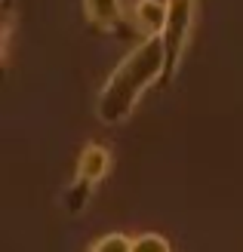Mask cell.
Returning <instances> with one entry per match:
<instances>
[{
	"mask_svg": "<svg viewBox=\"0 0 243 252\" xmlns=\"http://www.w3.org/2000/svg\"><path fill=\"white\" fill-rule=\"evenodd\" d=\"M163 65H166V49L160 34L145 37L139 46H133L120 59V65L108 74V80L102 83V90L96 95V117L105 126H117L123 120H130L133 108L145 95V90L160 83Z\"/></svg>",
	"mask_w": 243,
	"mask_h": 252,
	"instance_id": "6da1fadb",
	"label": "cell"
},
{
	"mask_svg": "<svg viewBox=\"0 0 243 252\" xmlns=\"http://www.w3.org/2000/svg\"><path fill=\"white\" fill-rule=\"evenodd\" d=\"M108 169H111V151L105 145H99V142H89L80 151V157H77V172H74V182L68 185L65 197H62L68 216H83L89 197H93V191L99 188V182L108 175Z\"/></svg>",
	"mask_w": 243,
	"mask_h": 252,
	"instance_id": "7a4b0ae2",
	"label": "cell"
},
{
	"mask_svg": "<svg viewBox=\"0 0 243 252\" xmlns=\"http://www.w3.org/2000/svg\"><path fill=\"white\" fill-rule=\"evenodd\" d=\"M194 19H197V0H166V28H163L166 65H163L160 86L173 83V77L178 74L191 31H194Z\"/></svg>",
	"mask_w": 243,
	"mask_h": 252,
	"instance_id": "3957f363",
	"label": "cell"
},
{
	"mask_svg": "<svg viewBox=\"0 0 243 252\" xmlns=\"http://www.w3.org/2000/svg\"><path fill=\"white\" fill-rule=\"evenodd\" d=\"M130 22L142 37H163L166 28V0H136L130 9Z\"/></svg>",
	"mask_w": 243,
	"mask_h": 252,
	"instance_id": "277c9868",
	"label": "cell"
},
{
	"mask_svg": "<svg viewBox=\"0 0 243 252\" xmlns=\"http://www.w3.org/2000/svg\"><path fill=\"white\" fill-rule=\"evenodd\" d=\"M86 22L102 34H114L123 25V3L120 0H83Z\"/></svg>",
	"mask_w": 243,
	"mask_h": 252,
	"instance_id": "5b68a950",
	"label": "cell"
},
{
	"mask_svg": "<svg viewBox=\"0 0 243 252\" xmlns=\"http://www.w3.org/2000/svg\"><path fill=\"white\" fill-rule=\"evenodd\" d=\"M89 249H93V252H108V249L133 252V240L123 231H114V234H105V237H99V240H93V243H89Z\"/></svg>",
	"mask_w": 243,
	"mask_h": 252,
	"instance_id": "8992f818",
	"label": "cell"
},
{
	"mask_svg": "<svg viewBox=\"0 0 243 252\" xmlns=\"http://www.w3.org/2000/svg\"><path fill=\"white\" fill-rule=\"evenodd\" d=\"M16 19H19V12L16 6H12V0H3V62L9 59V43H12V31H16Z\"/></svg>",
	"mask_w": 243,
	"mask_h": 252,
	"instance_id": "52a82bcc",
	"label": "cell"
},
{
	"mask_svg": "<svg viewBox=\"0 0 243 252\" xmlns=\"http://www.w3.org/2000/svg\"><path fill=\"white\" fill-rule=\"evenodd\" d=\"M142 249H157V252H170L173 243L160 234H139L133 237V252H142Z\"/></svg>",
	"mask_w": 243,
	"mask_h": 252,
	"instance_id": "ba28073f",
	"label": "cell"
}]
</instances>
